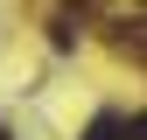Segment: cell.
Returning <instances> with one entry per match:
<instances>
[{"label": "cell", "mask_w": 147, "mask_h": 140, "mask_svg": "<svg viewBox=\"0 0 147 140\" xmlns=\"http://www.w3.org/2000/svg\"><path fill=\"white\" fill-rule=\"evenodd\" d=\"M77 35H84V14H56V21H49V42L56 49H70Z\"/></svg>", "instance_id": "1"}, {"label": "cell", "mask_w": 147, "mask_h": 140, "mask_svg": "<svg viewBox=\"0 0 147 140\" xmlns=\"http://www.w3.org/2000/svg\"><path fill=\"white\" fill-rule=\"evenodd\" d=\"M84 140H126V119H119V112H98V119L84 126Z\"/></svg>", "instance_id": "2"}, {"label": "cell", "mask_w": 147, "mask_h": 140, "mask_svg": "<svg viewBox=\"0 0 147 140\" xmlns=\"http://www.w3.org/2000/svg\"><path fill=\"white\" fill-rule=\"evenodd\" d=\"M126 140H147V112H133V119H126Z\"/></svg>", "instance_id": "3"}]
</instances>
